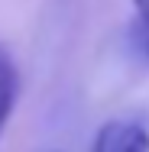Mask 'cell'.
I'll return each instance as SVG.
<instances>
[{
    "label": "cell",
    "mask_w": 149,
    "mask_h": 152,
    "mask_svg": "<svg viewBox=\"0 0 149 152\" xmlns=\"http://www.w3.org/2000/svg\"><path fill=\"white\" fill-rule=\"evenodd\" d=\"M91 152H149V129L133 120H110L97 129Z\"/></svg>",
    "instance_id": "1"
},
{
    "label": "cell",
    "mask_w": 149,
    "mask_h": 152,
    "mask_svg": "<svg viewBox=\"0 0 149 152\" xmlns=\"http://www.w3.org/2000/svg\"><path fill=\"white\" fill-rule=\"evenodd\" d=\"M16 97H20V71L7 45H0V136L16 110Z\"/></svg>",
    "instance_id": "2"
},
{
    "label": "cell",
    "mask_w": 149,
    "mask_h": 152,
    "mask_svg": "<svg viewBox=\"0 0 149 152\" xmlns=\"http://www.w3.org/2000/svg\"><path fill=\"white\" fill-rule=\"evenodd\" d=\"M139 13V39H143V49H146V58H149V7L136 10Z\"/></svg>",
    "instance_id": "3"
},
{
    "label": "cell",
    "mask_w": 149,
    "mask_h": 152,
    "mask_svg": "<svg viewBox=\"0 0 149 152\" xmlns=\"http://www.w3.org/2000/svg\"><path fill=\"white\" fill-rule=\"evenodd\" d=\"M136 3V10H143V7H149V0H133Z\"/></svg>",
    "instance_id": "4"
}]
</instances>
